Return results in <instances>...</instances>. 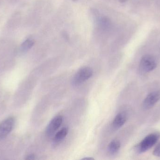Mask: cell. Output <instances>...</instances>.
<instances>
[{
  "instance_id": "obj_1",
  "label": "cell",
  "mask_w": 160,
  "mask_h": 160,
  "mask_svg": "<svg viewBox=\"0 0 160 160\" xmlns=\"http://www.w3.org/2000/svg\"><path fill=\"white\" fill-rule=\"evenodd\" d=\"M160 137L159 133L157 132L149 134L136 147V151L139 153L146 152L157 143Z\"/></svg>"
},
{
  "instance_id": "obj_2",
  "label": "cell",
  "mask_w": 160,
  "mask_h": 160,
  "mask_svg": "<svg viewBox=\"0 0 160 160\" xmlns=\"http://www.w3.org/2000/svg\"><path fill=\"white\" fill-rule=\"evenodd\" d=\"M93 74V71L91 68L88 67L82 68L73 77L72 84L75 86L80 85L90 79Z\"/></svg>"
},
{
  "instance_id": "obj_3",
  "label": "cell",
  "mask_w": 160,
  "mask_h": 160,
  "mask_svg": "<svg viewBox=\"0 0 160 160\" xmlns=\"http://www.w3.org/2000/svg\"><path fill=\"white\" fill-rule=\"evenodd\" d=\"M157 66V63L155 58L152 55H146L141 59L139 69L142 73H148L154 70Z\"/></svg>"
},
{
  "instance_id": "obj_4",
  "label": "cell",
  "mask_w": 160,
  "mask_h": 160,
  "mask_svg": "<svg viewBox=\"0 0 160 160\" xmlns=\"http://www.w3.org/2000/svg\"><path fill=\"white\" fill-rule=\"evenodd\" d=\"M160 100V91H155L149 93L145 98L142 103L145 110H149L154 107Z\"/></svg>"
},
{
  "instance_id": "obj_5",
  "label": "cell",
  "mask_w": 160,
  "mask_h": 160,
  "mask_svg": "<svg viewBox=\"0 0 160 160\" xmlns=\"http://www.w3.org/2000/svg\"><path fill=\"white\" fill-rule=\"evenodd\" d=\"M14 125V119L9 117L0 124V140L7 137L11 132Z\"/></svg>"
},
{
  "instance_id": "obj_6",
  "label": "cell",
  "mask_w": 160,
  "mask_h": 160,
  "mask_svg": "<svg viewBox=\"0 0 160 160\" xmlns=\"http://www.w3.org/2000/svg\"><path fill=\"white\" fill-rule=\"evenodd\" d=\"M63 117L61 116H57L50 122L46 128V133L48 136H51L56 132L62 125Z\"/></svg>"
},
{
  "instance_id": "obj_7",
  "label": "cell",
  "mask_w": 160,
  "mask_h": 160,
  "mask_svg": "<svg viewBox=\"0 0 160 160\" xmlns=\"http://www.w3.org/2000/svg\"><path fill=\"white\" fill-rule=\"evenodd\" d=\"M127 116L126 114L124 113H119L115 117L113 120V127L115 129L121 128L122 126H124V124L127 122Z\"/></svg>"
},
{
  "instance_id": "obj_8",
  "label": "cell",
  "mask_w": 160,
  "mask_h": 160,
  "mask_svg": "<svg viewBox=\"0 0 160 160\" xmlns=\"http://www.w3.org/2000/svg\"><path fill=\"white\" fill-rule=\"evenodd\" d=\"M120 142L118 140H115L112 141L109 144L108 146V151L112 155H114L118 153L120 148Z\"/></svg>"
},
{
  "instance_id": "obj_9",
  "label": "cell",
  "mask_w": 160,
  "mask_h": 160,
  "mask_svg": "<svg viewBox=\"0 0 160 160\" xmlns=\"http://www.w3.org/2000/svg\"><path fill=\"white\" fill-rule=\"evenodd\" d=\"M68 129L67 128H63L55 134L53 139V141L55 142L58 143L62 141L66 137L68 133Z\"/></svg>"
},
{
  "instance_id": "obj_10",
  "label": "cell",
  "mask_w": 160,
  "mask_h": 160,
  "mask_svg": "<svg viewBox=\"0 0 160 160\" xmlns=\"http://www.w3.org/2000/svg\"><path fill=\"white\" fill-rule=\"evenodd\" d=\"M34 44L35 41L33 39H26L21 45V51L22 53L26 52L34 46Z\"/></svg>"
},
{
  "instance_id": "obj_11",
  "label": "cell",
  "mask_w": 160,
  "mask_h": 160,
  "mask_svg": "<svg viewBox=\"0 0 160 160\" xmlns=\"http://www.w3.org/2000/svg\"><path fill=\"white\" fill-rule=\"evenodd\" d=\"M153 155L156 157L160 158V143L157 146L153 151Z\"/></svg>"
},
{
  "instance_id": "obj_12",
  "label": "cell",
  "mask_w": 160,
  "mask_h": 160,
  "mask_svg": "<svg viewBox=\"0 0 160 160\" xmlns=\"http://www.w3.org/2000/svg\"><path fill=\"white\" fill-rule=\"evenodd\" d=\"M26 160H34L35 159V156L33 154H31V155H28L27 157L26 158Z\"/></svg>"
},
{
  "instance_id": "obj_13",
  "label": "cell",
  "mask_w": 160,
  "mask_h": 160,
  "mask_svg": "<svg viewBox=\"0 0 160 160\" xmlns=\"http://www.w3.org/2000/svg\"><path fill=\"white\" fill-rule=\"evenodd\" d=\"M82 160H94V159L92 157H85V158H83L82 159Z\"/></svg>"
},
{
  "instance_id": "obj_14",
  "label": "cell",
  "mask_w": 160,
  "mask_h": 160,
  "mask_svg": "<svg viewBox=\"0 0 160 160\" xmlns=\"http://www.w3.org/2000/svg\"><path fill=\"white\" fill-rule=\"evenodd\" d=\"M128 0H119V2L121 3H125V2H127Z\"/></svg>"
},
{
  "instance_id": "obj_15",
  "label": "cell",
  "mask_w": 160,
  "mask_h": 160,
  "mask_svg": "<svg viewBox=\"0 0 160 160\" xmlns=\"http://www.w3.org/2000/svg\"><path fill=\"white\" fill-rule=\"evenodd\" d=\"M73 2H76V1H78V0H72Z\"/></svg>"
}]
</instances>
